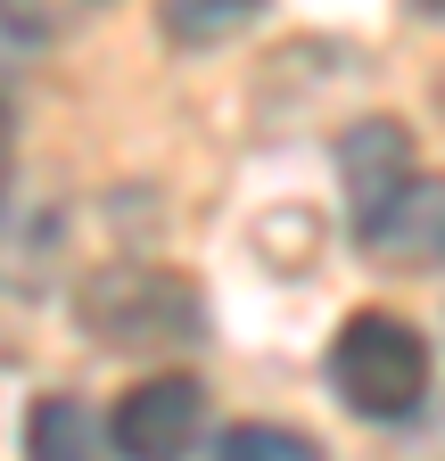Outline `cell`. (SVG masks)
I'll use <instances>...</instances> for the list:
<instances>
[{"instance_id": "obj_8", "label": "cell", "mask_w": 445, "mask_h": 461, "mask_svg": "<svg viewBox=\"0 0 445 461\" xmlns=\"http://www.w3.org/2000/svg\"><path fill=\"white\" fill-rule=\"evenodd\" d=\"M214 461H322V445L305 429H281V420H240V429H222Z\"/></svg>"}, {"instance_id": "obj_3", "label": "cell", "mask_w": 445, "mask_h": 461, "mask_svg": "<svg viewBox=\"0 0 445 461\" xmlns=\"http://www.w3.org/2000/svg\"><path fill=\"white\" fill-rule=\"evenodd\" d=\"M413 173H421L413 165V132L396 124V115H363V124L339 132V190H347V222H355L363 248L379 240V222L413 190Z\"/></svg>"}, {"instance_id": "obj_1", "label": "cell", "mask_w": 445, "mask_h": 461, "mask_svg": "<svg viewBox=\"0 0 445 461\" xmlns=\"http://www.w3.org/2000/svg\"><path fill=\"white\" fill-rule=\"evenodd\" d=\"M83 330L99 346H116V355H165V346H198L206 338V305L182 272L165 264H99L83 288Z\"/></svg>"}, {"instance_id": "obj_4", "label": "cell", "mask_w": 445, "mask_h": 461, "mask_svg": "<svg viewBox=\"0 0 445 461\" xmlns=\"http://www.w3.org/2000/svg\"><path fill=\"white\" fill-rule=\"evenodd\" d=\"M206 429V387L190 371H165V379H141L124 403H116V420H107V437H116L124 461H190Z\"/></svg>"}, {"instance_id": "obj_5", "label": "cell", "mask_w": 445, "mask_h": 461, "mask_svg": "<svg viewBox=\"0 0 445 461\" xmlns=\"http://www.w3.org/2000/svg\"><path fill=\"white\" fill-rule=\"evenodd\" d=\"M371 248L404 264H445V173H413V190L396 198V214L379 222Z\"/></svg>"}, {"instance_id": "obj_9", "label": "cell", "mask_w": 445, "mask_h": 461, "mask_svg": "<svg viewBox=\"0 0 445 461\" xmlns=\"http://www.w3.org/2000/svg\"><path fill=\"white\" fill-rule=\"evenodd\" d=\"M0 173H9V107H0Z\"/></svg>"}, {"instance_id": "obj_10", "label": "cell", "mask_w": 445, "mask_h": 461, "mask_svg": "<svg viewBox=\"0 0 445 461\" xmlns=\"http://www.w3.org/2000/svg\"><path fill=\"white\" fill-rule=\"evenodd\" d=\"M421 9H429V17H445V0H421Z\"/></svg>"}, {"instance_id": "obj_7", "label": "cell", "mask_w": 445, "mask_h": 461, "mask_svg": "<svg viewBox=\"0 0 445 461\" xmlns=\"http://www.w3.org/2000/svg\"><path fill=\"white\" fill-rule=\"evenodd\" d=\"M256 9H264V0H165V33L206 50V41H232Z\"/></svg>"}, {"instance_id": "obj_2", "label": "cell", "mask_w": 445, "mask_h": 461, "mask_svg": "<svg viewBox=\"0 0 445 461\" xmlns=\"http://www.w3.org/2000/svg\"><path fill=\"white\" fill-rule=\"evenodd\" d=\"M330 387L347 395V412L363 420H413L429 395V338L404 313H347L339 338H330Z\"/></svg>"}, {"instance_id": "obj_6", "label": "cell", "mask_w": 445, "mask_h": 461, "mask_svg": "<svg viewBox=\"0 0 445 461\" xmlns=\"http://www.w3.org/2000/svg\"><path fill=\"white\" fill-rule=\"evenodd\" d=\"M25 461H107V429L83 395H41L25 412Z\"/></svg>"}]
</instances>
